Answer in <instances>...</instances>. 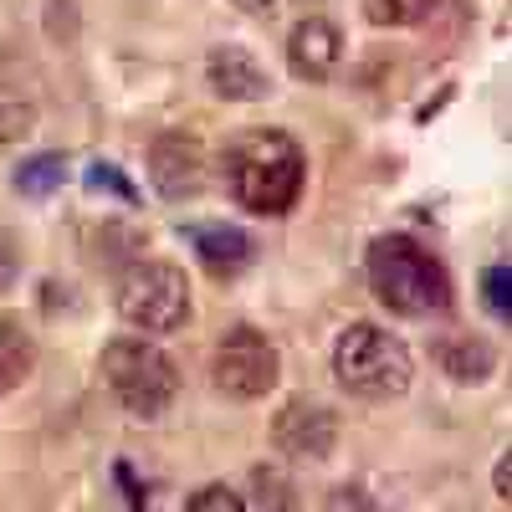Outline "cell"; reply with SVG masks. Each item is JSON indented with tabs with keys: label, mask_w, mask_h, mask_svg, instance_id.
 <instances>
[{
	"label": "cell",
	"mask_w": 512,
	"mask_h": 512,
	"mask_svg": "<svg viewBox=\"0 0 512 512\" xmlns=\"http://www.w3.org/2000/svg\"><path fill=\"white\" fill-rule=\"evenodd\" d=\"M507 461H512V451H502V461H497V492L507 497Z\"/></svg>",
	"instance_id": "cell-21"
},
{
	"label": "cell",
	"mask_w": 512,
	"mask_h": 512,
	"mask_svg": "<svg viewBox=\"0 0 512 512\" xmlns=\"http://www.w3.org/2000/svg\"><path fill=\"white\" fill-rule=\"evenodd\" d=\"M338 57H344V31H338L328 16H308L297 21L287 36V67L303 82H328L338 72Z\"/></svg>",
	"instance_id": "cell-9"
},
{
	"label": "cell",
	"mask_w": 512,
	"mask_h": 512,
	"mask_svg": "<svg viewBox=\"0 0 512 512\" xmlns=\"http://www.w3.org/2000/svg\"><path fill=\"white\" fill-rule=\"evenodd\" d=\"M16 282V246L0 236V287H11Z\"/></svg>",
	"instance_id": "cell-19"
},
{
	"label": "cell",
	"mask_w": 512,
	"mask_h": 512,
	"mask_svg": "<svg viewBox=\"0 0 512 512\" xmlns=\"http://www.w3.org/2000/svg\"><path fill=\"white\" fill-rule=\"evenodd\" d=\"M149 180H154V190H159L164 200H190V195H200L205 180H210V159H205L200 139H190V134H164V139L154 144V154H149Z\"/></svg>",
	"instance_id": "cell-7"
},
{
	"label": "cell",
	"mask_w": 512,
	"mask_h": 512,
	"mask_svg": "<svg viewBox=\"0 0 512 512\" xmlns=\"http://www.w3.org/2000/svg\"><path fill=\"white\" fill-rule=\"evenodd\" d=\"M190 507H195V512H205V507H231V512H241L246 497L231 492V487H200V492H190Z\"/></svg>",
	"instance_id": "cell-18"
},
{
	"label": "cell",
	"mask_w": 512,
	"mask_h": 512,
	"mask_svg": "<svg viewBox=\"0 0 512 512\" xmlns=\"http://www.w3.org/2000/svg\"><path fill=\"white\" fill-rule=\"evenodd\" d=\"M482 303H487V313L492 318H512V282H507V262H492L487 272H482Z\"/></svg>",
	"instance_id": "cell-16"
},
{
	"label": "cell",
	"mask_w": 512,
	"mask_h": 512,
	"mask_svg": "<svg viewBox=\"0 0 512 512\" xmlns=\"http://www.w3.org/2000/svg\"><path fill=\"white\" fill-rule=\"evenodd\" d=\"M272 441H277V451L292 456V461H323V456L333 451V441H338V425H333V415H328L323 405L297 400V405H287V410L272 420Z\"/></svg>",
	"instance_id": "cell-8"
},
{
	"label": "cell",
	"mask_w": 512,
	"mask_h": 512,
	"mask_svg": "<svg viewBox=\"0 0 512 512\" xmlns=\"http://www.w3.org/2000/svg\"><path fill=\"white\" fill-rule=\"evenodd\" d=\"M210 379L226 400H262L277 390V349L262 328H231L216 344V364H210Z\"/></svg>",
	"instance_id": "cell-6"
},
{
	"label": "cell",
	"mask_w": 512,
	"mask_h": 512,
	"mask_svg": "<svg viewBox=\"0 0 512 512\" xmlns=\"http://www.w3.org/2000/svg\"><path fill=\"white\" fill-rule=\"evenodd\" d=\"M436 359H441V369H446L451 379L477 384V379H487V374H492L497 349L487 344V338H477V333H461V338H446V344L436 349Z\"/></svg>",
	"instance_id": "cell-12"
},
{
	"label": "cell",
	"mask_w": 512,
	"mask_h": 512,
	"mask_svg": "<svg viewBox=\"0 0 512 512\" xmlns=\"http://www.w3.org/2000/svg\"><path fill=\"white\" fill-rule=\"evenodd\" d=\"M103 379H108L113 400L139 420L164 415L169 405H175V390H180V374H175V364H169V354L154 349L149 338H128V333L108 338Z\"/></svg>",
	"instance_id": "cell-4"
},
{
	"label": "cell",
	"mask_w": 512,
	"mask_h": 512,
	"mask_svg": "<svg viewBox=\"0 0 512 512\" xmlns=\"http://www.w3.org/2000/svg\"><path fill=\"white\" fill-rule=\"evenodd\" d=\"M36 369V344H31V333L11 318H0V395H11L21 390V384L31 379Z\"/></svg>",
	"instance_id": "cell-13"
},
{
	"label": "cell",
	"mask_w": 512,
	"mask_h": 512,
	"mask_svg": "<svg viewBox=\"0 0 512 512\" xmlns=\"http://www.w3.org/2000/svg\"><path fill=\"white\" fill-rule=\"evenodd\" d=\"M241 11H251V16H262V11H272V6H282V0H236Z\"/></svg>",
	"instance_id": "cell-20"
},
{
	"label": "cell",
	"mask_w": 512,
	"mask_h": 512,
	"mask_svg": "<svg viewBox=\"0 0 512 512\" xmlns=\"http://www.w3.org/2000/svg\"><path fill=\"white\" fill-rule=\"evenodd\" d=\"M221 169L241 210H251V216H287L297 195H303L308 159L287 128H251L226 149Z\"/></svg>",
	"instance_id": "cell-1"
},
{
	"label": "cell",
	"mask_w": 512,
	"mask_h": 512,
	"mask_svg": "<svg viewBox=\"0 0 512 512\" xmlns=\"http://www.w3.org/2000/svg\"><path fill=\"white\" fill-rule=\"evenodd\" d=\"M369 287L400 318H436L451 308V277L441 256L410 236H379L369 246Z\"/></svg>",
	"instance_id": "cell-2"
},
{
	"label": "cell",
	"mask_w": 512,
	"mask_h": 512,
	"mask_svg": "<svg viewBox=\"0 0 512 512\" xmlns=\"http://www.w3.org/2000/svg\"><path fill=\"white\" fill-rule=\"evenodd\" d=\"M410 349L379 323H354L333 344V379L354 400H400L410 390Z\"/></svg>",
	"instance_id": "cell-3"
},
{
	"label": "cell",
	"mask_w": 512,
	"mask_h": 512,
	"mask_svg": "<svg viewBox=\"0 0 512 512\" xmlns=\"http://www.w3.org/2000/svg\"><path fill=\"white\" fill-rule=\"evenodd\" d=\"M67 185V159L62 154H36V159H26L21 169H16V190L26 195V200H47V195H57Z\"/></svg>",
	"instance_id": "cell-14"
},
{
	"label": "cell",
	"mask_w": 512,
	"mask_h": 512,
	"mask_svg": "<svg viewBox=\"0 0 512 512\" xmlns=\"http://www.w3.org/2000/svg\"><path fill=\"white\" fill-rule=\"evenodd\" d=\"M113 303L144 333H175L190 318V277L175 262H134L118 277Z\"/></svg>",
	"instance_id": "cell-5"
},
{
	"label": "cell",
	"mask_w": 512,
	"mask_h": 512,
	"mask_svg": "<svg viewBox=\"0 0 512 512\" xmlns=\"http://www.w3.org/2000/svg\"><path fill=\"white\" fill-rule=\"evenodd\" d=\"M436 6L441 0H364L369 21H379V26H420Z\"/></svg>",
	"instance_id": "cell-15"
},
{
	"label": "cell",
	"mask_w": 512,
	"mask_h": 512,
	"mask_svg": "<svg viewBox=\"0 0 512 512\" xmlns=\"http://www.w3.org/2000/svg\"><path fill=\"white\" fill-rule=\"evenodd\" d=\"M88 190H103V195H113V200H128V205H139V190L128 185V175L118 164H88Z\"/></svg>",
	"instance_id": "cell-17"
},
{
	"label": "cell",
	"mask_w": 512,
	"mask_h": 512,
	"mask_svg": "<svg viewBox=\"0 0 512 512\" xmlns=\"http://www.w3.org/2000/svg\"><path fill=\"white\" fill-rule=\"evenodd\" d=\"M190 246L210 272H241L251 262V236L241 226H190Z\"/></svg>",
	"instance_id": "cell-11"
},
{
	"label": "cell",
	"mask_w": 512,
	"mask_h": 512,
	"mask_svg": "<svg viewBox=\"0 0 512 512\" xmlns=\"http://www.w3.org/2000/svg\"><path fill=\"white\" fill-rule=\"evenodd\" d=\"M205 77L226 103H246V98H262L267 93V72L256 67V57L246 47H216L205 57Z\"/></svg>",
	"instance_id": "cell-10"
}]
</instances>
